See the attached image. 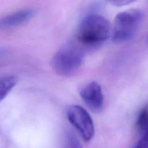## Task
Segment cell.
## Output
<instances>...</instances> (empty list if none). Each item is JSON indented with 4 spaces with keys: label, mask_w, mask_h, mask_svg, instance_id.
I'll use <instances>...</instances> for the list:
<instances>
[{
    "label": "cell",
    "mask_w": 148,
    "mask_h": 148,
    "mask_svg": "<svg viewBox=\"0 0 148 148\" xmlns=\"http://www.w3.org/2000/svg\"><path fill=\"white\" fill-rule=\"evenodd\" d=\"M131 2H132L131 1H124L123 0V1H111L110 2L114 5L121 6V5L128 4Z\"/></svg>",
    "instance_id": "obj_11"
},
{
    "label": "cell",
    "mask_w": 148,
    "mask_h": 148,
    "mask_svg": "<svg viewBox=\"0 0 148 148\" xmlns=\"http://www.w3.org/2000/svg\"><path fill=\"white\" fill-rule=\"evenodd\" d=\"M136 126L142 134L148 127V108H145L139 112L136 121Z\"/></svg>",
    "instance_id": "obj_8"
},
{
    "label": "cell",
    "mask_w": 148,
    "mask_h": 148,
    "mask_svg": "<svg viewBox=\"0 0 148 148\" xmlns=\"http://www.w3.org/2000/svg\"><path fill=\"white\" fill-rule=\"evenodd\" d=\"M64 148H82V146L77 136L70 132L66 135Z\"/></svg>",
    "instance_id": "obj_9"
},
{
    "label": "cell",
    "mask_w": 148,
    "mask_h": 148,
    "mask_svg": "<svg viewBox=\"0 0 148 148\" xmlns=\"http://www.w3.org/2000/svg\"><path fill=\"white\" fill-rule=\"evenodd\" d=\"M80 96L86 105L92 112H99L103 104V95L100 85L92 81L84 85L80 91Z\"/></svg>",
    "instance_id": "obj_5"
},
{
    "label": "cell",
    "mask_w": 148,
    "mask_h": 148,
    "mask_svg": "<svg viewBox=\"0 0 148 148\" xmlns=\"http://www.w3.org/2000/svg\"><path fill=\"white\" fill-rule=\"evenodd\" d=\"M143 18V13L137 9H131L118 13L111 29L112 40L117 43L131 39L136 34Z\"/></svg>",
    "instance_id": "obj_3"
},
{
    "label": "cell",
    "mask_w": 148,
    "mask_h": 148,
    "mask_svg": "<svg viewBox=\"0 0 148 148\" xmlns=\"http://www.w3.org/2000/svg\"><path fill=\"white\" fill-rule=\"evenodd\" d=\"M69 123L73 126L84 142H89L94 137L95 128L91 117L83 107L73 105L66 110Z\"/></svg>",
    "instance_id": "obj_4"
},
{
    "label": "cell",
    "mask_w": 148,
    "mask_h": 148,
    "mask_svg": "<svg viewBox=\"0 0 148 148\" xmlns=\"http://www.w3.org/2000/svg\"><path fill=\"white\" fill-rule=\"evenodd\" d=\"M83 57L82 46L78 43L68 42L56 53L51 60V65L58 74L69 76L79 69Z\"/></svg>",
    "instance_id": "obj_2"
},
{
    "label": "cell",
    "mask_w": 148,
    "mask_h": 148,
    "mask_svg": "<svg viewBox=\"0 0 148 148\" xmlns=\"http://www.w3.org/2000/svg\"><path fill=\"white\" fill-rule=\"evenodd\" d=\"M132 148H148V128L142 134V136Z\"/></svg>",
    "instance_id": "obj_10"
},
{
    "label": "cell",
    "mask_w": 148,
    "mask_h": 148,
    "mask_svg": "<svg viewBox=\"0 0 148 148\" xmlns=\"http://www.w3.org/2000/svg\"><path fill=\"white\" fill-rule=\"evenodd\" d=\"M18 79L13 75L4 76L0 79V102L17 84Z\"/></svg>",
    "instance_id": "obj_7"
},
{
    "label": "cell",
    "mask_w": 148,
    "mask_h": 148,
    "mask_svg": "<svg viewBox=\"0 0 148 148\" xmlns=\"http://www.w3.org/2000/svg\"><path fill=\"white\" fill-rule=\"evenodd\" d=\"M35 14L32 9H25L16 11L0 19V29L12 28L28 21Z\"/></svg>",
    "instance_id": "obj_6"
},
{
    "label": "cell",
    "mask_w": 148,
    "mask_h": 148,
    "mask_svg": "<svg viewBox=\"0 0 148 148\" xmlns=\"http://www.w3.org/2000/svg\"><path fill=\"white\" fill-rule=\"evenodd\" d=\"M147 40H148V36H147Z\"/></svg>",
    "instance_id": "obj_12"
},
{
    "label": "cell",
    "mask_w": 148,
    "mask_h": 148,
    "mask_svg": "<svg viewBox=\"0 0 148 148\" xmlns=\"http://www.w3.org/2000/svg\"><path fill=\"white\" fill-rule=\"evenodd\" d=\"M110 34L108 20L101 15L91 14L86 16L79 24L76 39L81 46H94L105 41Z\"/></svg>",
    "instance_id": "obj_1"
}]
</instances>
